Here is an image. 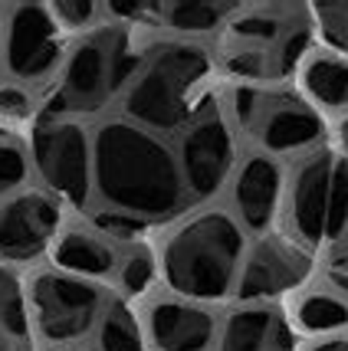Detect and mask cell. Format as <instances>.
I'll use <instances>...</instances> for the list:
<instances>
[{"label":"cell","instance_id":"obj_1","mask_svg":"<svg viewBox=\"0 0 348 351\" xmlns=\"http://www.w3.org/2000/svg\"><path fill=\"white\" fill-rule=\"evenodd\" d=\"M99 194L128 217H165L181 207V171L165 141L128 122L106 125L95 138Z\"/></svg>","mask_w":348,"mask_h":351},{"label":"cell","instance_id":"obj_2","mask_svg":"<svg viewBox=\"0 0 348 351\" xmlns=\"http://www.w3.org/2000/svg\"><path fill=\"white\" fill-rule=\"evenodd\" d=\"M243 237L227 214L187 220L165 246V276L191 299H220L233 286Z\"/></svg>","mask_w":348,"mask_h":351},{"label":"cell","instance_id":"obj_3","mask_svg":"<svg viewBox=\"0 0 348 351\" xmlns=\"http://www.w3.org/2000/svg\"><path fill=\"white\" fill-rule=\"evenodd\" d=\"M207 56L197 46H161L128 92V112L152 128H178L200 106Z\"/></svg>","mask_w":348,"mask_h":351},{"label":"cell","instance_id":"obj_4","mask_svg":"<svg viewBox=\"0 0 348 351\" xmlns=\"http://www.w3.org/2000/svg\"><path fill=\"white\" fill-rule=\"evenodd\" d=\"M36 328L49 341H73L95 328L102 312V295L82 279H69L60 273H43L33 279L30 289Z\"/></svg>","mask_w":348,"mask_h":351},{"label":"cell","instance_id":"obj_5","mask_svg":"<svg viewBox=\"0 0 348 351\" xmlns=\"http://www.w3.org/2000/svg\"><path fill=\"white\" fill-rule=\"evenodd\" d=\"M36 165L46 184L73 204H86L89 197V141L79 125L53 122L43 125L33 138Z\"/></svg>","mask_w":348,"mask_h":351},{"label":"cell","instance_id":"obj_6","mask_svg":"<svg viewBox=\"0 0 348 351\" xmlns=\"http://www.w3.org/2000/svg\"><path fill=\"white\" fill-rule=\"evenodd\" d=\"M60 60V27L49 7L23 3L10 14L7 27V69L16 79H36Z\"/></svg>","mask_w":348,"mask_h":351},{"label":"cell","instance_id":"obj_7","mask_svg":"<svg viewBox=\"0 0 348 351\" xmlns=\"http://www.w3.org/2000/svg\"><path fill=\"white\" fill-rule=\"evenodd\" d=\"M230 158H233V145H230V132L220 122V115H207L194 122L181 141V168L187 187L200 197L213 194L227 178Z\"/></svg>","mask_w":348,"mask_h":351},{"label":"cell","instance_id":"obj_8","mask_svg":"<svg viewBox=\"0 0 348 351\" xmlns=\"http://www.w3.org/2000/svg\"><path fill=\"white\" fill-rule=\"evenodd\" d=\"M56 227V207L43 194H23L0 210V256L33 260L43 253Z\"/></svg>","mask_w":348,"mask_h":351},{"label":"cell","instance_id":"obj_9","mask_svg":"<svg viewBox=\"0 0 348 351\" xmlns=\"http://www.w3.org/2000/svg\"><path fill=\"white\" fill-rule=\"evenodd\" d=\"M309 273V260L299 250L266 240L253 250V256L246 260L240 276V299H266L276 292H286L299 286Z\"/></svg>","mask_w":348,"mask_h":351},{"label":"cell","instance_id":"obj_10","mask_svg":"<svg viewBox=\"0 0 348 351\" xmlns=\"http://www.w3.org/2000/svg\"><path fill=\"white\" fill-rule=\"evenodd\" d=\"M148 328L158 351H207L213 341V315L187 302H158L148 312Z\"/></svg>","mask_w":348,"mask_h":351},{"label":"cell","instance_id":"obj_11","mask_svg":"<svg viewBox=\"0 0 348 351\" xmlns=\"http://www.w3.org/2000/svg\"><path fill=\"white\" fill-rule=\"evenodd\" d=\"M332 154L318 152L296 174L292 187V220L299 237L318 243L325 237V214H329V187H332Z\"/></svg>","mask_w":348,"mask_h":351},{"label":"cell","instance_id":"obj_12","mask_svg":"<svg viewBox=\"0 0 348 351\" xmlns=\"http://www.w3.org/2000/svg\"><path fill=\"white\" fill-rule=\"evenodd\" d=\"M108 92V36H99L73 53L62 76L60 108H99Z\"/></svg>","mask_w":348,"mask_h":351},{"label":"cell","instance_id":"obj_13","mask_svg":"<svg viewBox=\"0 0 348 351\" xmlns=\"http://www.w3.org/2000/svg\"><path fill=\"white\" fill-rule=\"evenodd\" d=\"M220 351H296L286 319L266 306L233 312L220 335Z\"/></svg>","mask_w":348,"mask_h":351},{"label":"cell","instance_id":"obj_14","mask_svg":"<svg viewBox=\"0 0 348 351\" xmlns=\"http://www.w3.org/2000/svg\"><path fill=\"white\" fill-rule=\"evenodd\" d=\"M279 197V171L266 158H250L237 178V207H240L246 227L263 230L272 220Z\"/></svg>","mask_w":348,"mask_h":351},{"label":"cell","instance_id":"obj_15","mask_svg":"<svg viewBox=\"0 0 348 351\" xmlns=\"http://www.w3.org/2000/svg\"><path fill=\"white\" fill-rule=\"evenodd\" d=\"M259 135L270 152H292V148L312 145L322 135V122L299 102H279L266 112Z\"/></svg>","mask_w":348,"mask_h":351},{"label":"cell","instance_id":"obj_16","mask_svg":"<svg viewBox=\"0 0 348 351\" xmlns=\"http://www.w3.org/2000/svg\"><path fill=\"white\" fill-rule=\"evenodd\" d=\"M56 263L82 276H106L115 266V250L89 233H66L56 246Z\"/></svg>","mask_w":348,"mask_h":351},{"label":"cell","instance_id":"obj_17","mask_svg":"<svg viewBox=\"0 0 348 351\" xmlns=\"http://www.w3.org/2000/svg\"><path fill=\"white\" fill-rule=\"evenodd\" d=\"M305 86L325 106H348V62L335 56H318L305 66Z\"/></svg>","mask_w":348,"mask_h":351},{"label":"cell","instance_id":"obj_18","mask_svg":"<svg viewBox=\"0 0 348 351\" xmlns=\"http://www.w3.org/2000/svg\"><path fill=\"white\" fill-rule=\"evenodd\" d=\"M99 351H145L132 312L115 302L99 322Z\"/></svg>","mask_w":348,"mask_h":351},{"label":"cell","instance_id":"obj_19","mask_svg":"<svg viewBox=\"0 0 348 351\" xmlns=\"http://www.w3.org/2000/svg\"><path fill=\"white\" fill-rule=\"evenodd\" d=\"M227 3H211V0H184V3H174L167 7V23L174 30L184 33H207L213 30L224 16H227Z\"/></svg>","mask_w":348,"mask_h":351},{"label":"cell","instance_id":"obj_20","mask_svg":"<svg viewBox=\"0 0 348 351\" xmlns=\"http://www.w3.org/2000/svg\"><path fill=\"white\" fill-rule=\"evenodd\" d=\"M299 322L309 332H332L348 322V306L335 295H309L299 302Z\"/></svg>","mask_w":348,"mask_h":351},{"label":"cell","instance_id":"obj_21","mask_svg":"<svg viewBox=\"0 0 348 351\" xmlns=\"http://www.w3.org/2000/svg\"><path fill=\"white\" fill-rule=\"evenodd\" d=\"M0 328L14 338H27V302L10 273H0Z\"/></svg>","mask_w":348,"mask_h":351},{"label":"cell","instance_id":"obj_22","mask_svg":"<svg viewBox=\"0 0 348 351\" xmlns=\"http://www.w3.org/2000/svg\"><path fill=\"white\" fill-rule=\"evenodd\" d=\"M348 227V165L338 161L332 168V187H329V214H325V233L338 237Z\"/></svg>","mask_w":348,"mask_h":351},{"label":"cell","instance_id":"obj_23","mask_svg":"<svg viewBox=\"0 0 348 351\" xmlns=\"http://www.w3.org/2000/svg\"><path fill=\"white\" fill-rule=\"evenodd\" d=\"M316 16H318L322 36H325L335 49L348 53V3H318Z\"/></svg>","mask_w":348,"mask_h":351},{"label":"cell","instance_id":"obj_24","mask_svg":"<svg viewBox=\"0 0 348 351\" xmlns=\"http://www.w3.org/2000/svg\"><path fill=\"white\" fill-rule=\"evenodd\" d=\"M27 178V161L16 152L14 145H0V194L14 191L16 184H23Z\"/></svg>","mask_w":348,"mask_h":351},{"label":"cell","instance_id":"obj_25","mask_svg":"<svg viewBox=\"0 0 348 351\" xmlns=\"http://www.w3.org/2000/svg\"><path fill=\"white\" fill-rule=\"evenodd\" d=\"M152 276H154L152 256H148V253H135V256H128L125 266H121V286L128 292H141V289H148Z\"/></svg>","mask_w":348,"mask_h":351},{"label":"cell","instance_id":"obj_26","mask_svg":"<svg viewBox=\"0 0 348 351\" xmlns=\"http://www.w3.org/2000/svg\"><path fill=\"white\" fill-rule=\"evenodd\" d=\"M233 30L240 33V36H246V40H272L279 33V20L270 14H250V16H243V20H237Z\"/></svg>","mask_w":348,"mask_h":351},{"label":"cell","instance_id":"obj_27","mask_svg":"<svg viewBox=\"0 0 348 351\" xmlns=\"http://www.w3.org/2000/svg\"><path fill=\"white\" fill-rule=\"evenodd\" d=\"M95 223H99V230H106L108 237H119V240H132V237L141 233V220L128 214H119V210L115 214H99Z\"/></svg>","mask_w":348,"mask_h":351},{"label":"cell","instance_id":"obj_28","mask_svg":"<svg viewBox=\"0 0 348 351\" xmlns=\"http://www.w3.org/2000/svg\"><path fill=\"white\" fill-rule=\"evenodd\" d=\"M56 20L62 23H69V27H82V23H89L92 16H95V3L89 0H69V3H56V7H49Z\"/></svg>","mask_w":348,"mask_h":351},{"label":"cell","instance_id":"obj_29","mask_svg":"<svg viewBox=\"0 0 348 351\" xmlns=\"http://www.w3.org/2000/svg\"><path fill=\"white\" fill-rule=\"evenodd\" d=\"M27 115V95L16 89H0V132Z\"/></svg>","mask_w":348,"mask_h":351},{"label":"cell","instance_id":"obj_30","mask_svg":"<svg viewBox=\"0 0 348 351\" xmlns=\"http://www.w3.org/2000/svg\"><path fill=\"white\" fill-rule=\"evenodd\" d=\"M305 46H309V33L305 30H296L286 43H283V53H279V69H283V73H289V69L299 62V56L305 53Z\"/></svg>","mask_w":348,"mask_h":351},{"label":"cell","instance_id":"obj_31","mask_svg":"<svg viewBox=\"0 0 348 351\" xmlns=\"http://www.w3.org/2000/svg\"><path fill=\"white\" fill-rule=\"evenodd\" d=\"M233 102H237V119H240L243 125H250L253 119H257L259 95L253 89H237V92H233Z\"/></svg>","mask_w":348,"mask_h":351},{"label":"cell","instance_id":"obj_32","mask_svg":"<svg viewBox=\"0 0 348 351\" xmlns=\"http://www.w3.org/2000/svg\"><path fill=\"white\" fill-rule=\"evenodd\" d=\"M230 66L237 73H243V76H259L263 73V53H237L230 60Z\"/></svg>","mask_w":348,"mask_h":351},{"label":"cell","instance_id":"obj_33","mask_svg":"<svg viewBox=\"0 0 348 351\" xmlns=\"http://www.w3.org/2000/svg\"><path fill=\"white\" fill-rule=\"evenodd\" d=\"M108 14H112V16H121V20H128V16L148 14V7H145V3H108Z\"/></svg>","mask_w":348,"mask_h":351},{"label":"cell","instance_id":"obj_34","mask_svg":"<svg viewBox=\"0 0 348 351\" xmlns=\"http://www.w3.org/2000/svg\"><path fill=\"white\" fill-rule=\"evenodd\" d=\"M312 351H348V338H332V341H318Z\"/></svg>","mask_w":348,"mask_h":351},{"label":"cell","instance_id":"obj_35","mask_svg":"<svg viewBox=\"0 0 348 351\" xmlns=\"http://www.w3.org/2000/svg\"><path fill=\"white\" fill-rule=\"evenodd\" d=\"M62 351H86V348H62Z\"/></svg>","mask_w":348,"mask_h":351},{"label":"cell","instance_id":"obj_36","mask_svg":"<svg viewBox=\"0 0 348 351\" xmlns=\"http://www.w3.org/2000/svg\"><path fill=\"white\" fill-rule=\"evenodd\" d=\"M0 351H3V338H0Z\"/></svg>","mask_w":348,"mask_h":351},{"label":"cell","instance_id":"obj_37","mask_svg":"<svg viewBox=\"0 0 348 351\" xmlns=\"http://www.w3.org/2000/svg\"><path fill=\"white\" fill-rule=\"evenodd\" d=\"M16 351H27V348H16Z\"/></svg>","mask_w":348,"mask_h":351}]
</instances>
